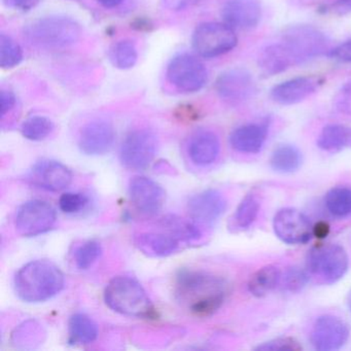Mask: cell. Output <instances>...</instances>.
<instances>
[{
	"label": "cell",
	"instance_id": "obj_28",
	"mask_svg": "<svg viewBox=\"0 0 351 351\" xmlns=\"http://www.w3.org/2000/svg\"><path fill=\"white\" fill-rule=\"evenodd\" d=\"M108 59L114 69L129 71L138 60L136 44L131 40H121L110 46Z\"/></svg>",
	"mask_w": 351,
	"mask_h": 351
},
{
	"label": "cell",
	"instance_id": "obj_39",
	"mask_svg": "<svg viewBox=\"0 0 351 351\" xmlns=\"http://www.w3.org/2000/svg\"><path fill=\"white\" fill-rule=\"evenodd\" d=\"M16 104H17V97L13 91L9 89L1 90L0 92V117L1 119H5V117L16 108Z\"/></svg>",
	"mask_w": 351,
	"mask_h": 351
},
{
	"label": "cell",
	"instance_id": "obj_10",
	"mask_svg": "<svg viewBox=\"0 0 351 351\" xmlns=\"http://www.w3.org/2000/svg\"><path fill=\"white\" fill-rule=\"evenodd\" d=\"M56 210L50 203L32 200L22 204L16 213L15 228L25 237L46 233L56 223Z\"/></svg>",
	"mask_w": 351,
	"mask_h": 351
},
{
	"label": "cell",
	"instance_id": "obj_15",
	"mask_svg": "<svg viewBox=\"0 0 351 351\" xmlns=\"http://www.w3.org/2000/svg\"><path fill=\"white\" fill-rule=\"evenodd\" d=\"M116 130L106 120H94L82 128L79 135V147L87 156H101L114 147Z\"/></svg>",
	"mask_w": 351,
	"mask_h": 351
},
{
	"label": "cell",
	"instance_id": "obj_36",
	"mask_svg": "<svg viewBox=\"0 0 351 351\" xmlns=\"http://www.w3.org/2000/svg\"><path fill=\"white\" fill-rule=\"evenodd\" d=\"M283 287L287 291H299L305 287L308 281V275L305 271L298 267H291L285 271L282 277Z\"/></svg>",
	"mask_w": 351,
	"mask_h": 351
},
{
	"label": "cell",
	"instance_id": "obj_19",
	"mask_svg": "<svg viewBox=\"0 0 351 351\" xmlns=\"http://www.w3.org/2000/svg\"><path fill=\"white\" fill-rule=\"evenodd\" d=\"M226 24L238 29H252L260 23L262 7L258 0H228L221 10Z\"/></svg>",
	"mask_w": 351,
	"mask_h": 351
},
{
	"label": "cell",
	"instance_id": "obj_20",
	"mask_svg": "<svg viewBox=\"0 0 351 351\" xmlns=\"http://www.w3.org/2000/svg\"><path fill=\"white\" fill-rule=\"evenodd\" d=\"M137 247L149 256L164 258L180 250L182 243L178 238L162 229L160 232H145L134 239Z\"/></svg>",
	"mask_w": 351,
	"mask_h": 351
},
{
	"label": "cell",
	"instance_id": "obj_17",
	"mask_svg": "<svg viewBox=\"0 0 351 351\" xmlns=\"http://www.w3.org/2000/svg\"><path fill=\"white\" fill-rule=\"evenodd\" d=\"M227 209L225 197L217 190H206L191 197L188 213L191 219L203 225H213Z\"/></svg>",
	"mask_w": 351,
	"mask_h": 351
},
{
	"label": "cell",
	"instance_id": "obj_31",
	"mask_svg": "<svg viewBox=\"0 0 351 351\" xmlns=\"http://www.w3.org/2000/svg\"><path fill=\"white\" fill-rule=\"evenodd\" d=\"M21 46L12 36L0 34V67L5 71L15 69L23 61Z\"/></svg>",
	"mask_w": 351,
	"mask_h": 351
},
{
	"label": "cell",
	"instance_id": "obj_29",
	"mask_svg": "<svg viewBox=\"0 0 351 351\" xmlns=\"http://www.w3.org/2000/svg\"><path fill=\"white\" fill-rule=\"evenodd\" d=\"M161 229L169 232L180 240L182 243H190L200 239L202 233L198 226L189 219H180L176 215H168L160 221Z\"/></svg>",
	"mask_w": 351,
	"mask_h": 351
},
{
	"label": "cell",
	"instance_id": "obj_4",
	"mask_svg": "<svg viewBox=\"0 0 351 351\" xmlns=\"http://www.w3.org/2000/svg\"><path fill=\"white\" fill-rule=\"evenodd\" d=\"M104 301L110 309L130 317L149 318L155 313L147 291L130 276L112 279L104 291Z\"/></svg>",
	"mask_w": 351,
	"mask_h": 351
},
{
	"label": "cell",
	"instance_id": "obj_18",
	"mask_svg": "<svg viewBox=\"0 0 351 351\" xmlns=\"http://www.w3.org/2000/svg\"><path fill=\"white\" fill-rule=\"evenodd\" d=\"M322 84L324 79L317 75L295 77L275 86L271 97L281 106H293L315 93Z\"/></svg>",
	"mask_w": 351,
	"mask_h": 351
},
{
	"label": "cell",
	"instance_id": "obj_5",
	"mask_svg": "<svg viewBox=\"0 0 351 351\" xmlns=\"http://www.w3.org/2000/svg\"><path fill=\"white\" fill-rule=\"evenodd\" d=\"M347 252L338 244H322L308 252V272L320 283L332 285L340 280L348 269Z\"/></svg>",
	"mask_w": 351,
	"mask_h": 351
},
{
	"label": "cell",
	"instance_id": "obj_44",
	"mask_svg": "<svg viewBox=\"0 0 351 351\" xmlns=\"http://www.w3.org/2000/svg\"><path fill=\"white\" fill-rule=\"evenodd\" d=\"M335 7H336L337 9H338V11H340L341 13H344V12H350L351 0H337Z\"/></svg>",
	"mask_w": 351,
	"mask_h": 351
},
{
	"label": "cell",
	"instance_id": "obj_26",
	"mask_svg": "<svg viewBox=\"0 0 351 351\" xmlns=\"http://www.w3.org/2000/svg\"><path fill=\"white\" fill-rule=\"evenodd\" d=\"M97 324L84 313L73 314L69 319V340L71 343L89 344L97 339Z\"/></svg>",
	"mask_w": 351,
	"mask_h": 351
},
{
	"label": "cell",
	"instance_id": "obj_25",
	"mask_svg": "<svg viewBox=\"0 0 351 351\" xmlns=\"http://www.w3.org/2000/svg\"><path fill=\"white\" fill-rule=\"evenodd\" d=\"M282 279L278 267L268 265L256 271L248 283V289L256 297H264L278 287Z\"/></svg>",
	"mask_w": 351,
	"mask_h": 351
},
{
	"label": "cell",
	"instance_id": "obj_16",
	"mask_svg": "<svg viewBox=\"0 0 351 351\" xmlns=\"http://www.w3.org/2000/svg\"><path fill=\"white\" fill-rule=\"evenodd\" d=\"M28 180L34 186L52 192L64 190L73 182L71 170L55 160H40L32 166Z\"/></svg>",
	"mask_w": 351,
	"mask_h": 351
},
{
	"label": "cell",
	"instance_id": "obj_35",
	"mask_svg": "<svg viewBox=\"0 0 351 351\" xmlns=\"http://www.w3.org/2000/svg\"><path fill=\"white\" fill-rule=\"evenodd\" d=\"M89 203V199L82 193H65L59 199V207L65 213H77L83 210Z\"/></svg>",
	"mask_w": 351,
	"mask_h": 351
},
{
	"label": "cell",
	"instance_id": "obj_9",
	"mask_svg": "<svg viewBox=\"0 0 351 351\" xmlns=\"http://www.w3.org/2000/svg\"><path fill=\"white\" fill-rule=\"evenodd\" d=\"M158 138L149 129H138L127 135L120 151V159L125 167L143 170L153 162L158 151Z\"/></svg>",
	"mask_w": 351,
	"mask_h": 351
},
{
	"label": "cell",
	"instance_id": "obj_42",
	"mask_svg": "<svg viewBox=\"0 0 351 351\" xmlns=\"http://www.w3.org/2000/svg\"><path fill=\"white\" fill-rule=\"evenodd\" d=\"M40 0H3L10 9L20 12H29L40 3Z\"/></svg>",
	"mask_w": 351,
	"mask_h": 351
},
{
	"label": "cell",
	"instance_id": "obj_37",
	"mask_svg": "<svg viewBox=\"0 0 351 351\" xmlns=\"http://www.w3.org/2000/svg\"><path fill=\"white\" fill-rule=\"evenodd\" d=\"M299 349H301V346L298 344L297 341L291 338L275 339L256 347V350L262 351H293Z\"/></svg>",
	"mask_w": 351,
	"mask_h": 351
},
{
	"label": "cell",
	"instance_id": "obj_40",
	"mask_svg": "<svg viewBox=\"0 0 351 351\" xmlns=\"http://www.w3.org/2000/svg\"><path fill=\"white\" fill-rule=\"evenodd\" d=\"M205 0H163V5L172 12H182L192 9Z\"/></svg>",
	"mask_w": 351,
	"mask_h": 351
},
{
	"label": "cell",
	"instance_id": "obj_14",
	"mask_svg": "<svg viewBox=\"0 0 351 351\" xmlns=\"http://www.w3.org/2000/svg\"><path fill=\"white\" fill-rule=\"evenodd\" d=\"M273 228L277 237L287 244L306 243L313 233L307 217L293 208L279 210L274 217Z\"/></svg>",
	"mask_w": 351,
	"mask_h": 351
},
{
	"label": "cell",
	"instance_id": "obj_33",
	"mask_svg": "<svg viewBox=\"0 0 351 351\" xmlns=\"http://www.w3.org/2000/svg\"><path fill=\"white\" fill-rule=\"evenodd\" d=\"M326 206L332 215L346 217L351 215V189L338 186L326 196Z\"/></svg>",
	"mask_w": 351,
	"mask_h": 351
},
{
	"label": "cell",
	"instance_id": "obj_21",
	"mask_svg": "<svg viewBox=\"0 0 351 351\" xmlns=\"http://www.w3.org/2000/svg\"><path fill=\"white\" fill-rule=\"evenodd\" d=\"M219 151L221 143L217 135L213 131H197L189 141V156L196 165H210L219 157Z\"/></svg>",
	"mask_w": 351,
	"mask_h": 351
},
{
	"label": "cell",
	"instance_id": "obj_43",
	"mask_svg": "<svg viewBox=\"0 0 351 351\" xmlns=\"http://www.w3.org/2000/svg\"><path fill=\"white\" fill-rule=\"evenodd\" d=\"M97 3L102 5L104 9L110 10L122 5L124 3V0H97Z\"/></svg>",
	"mask_w": 351,
	"mask_h": 351
},
{
	"label": "cell",
	"instance_id": "obj_1",
	"mask_svg": "<svg viewBox=\"0 0 351 351\" xmlns=\"http://www.w3.org/2000/svg\"><path fill=\"white\" fill-rule=\"evenodd\" d=\"M176 297L197 316L217 312L227 297V282L202 271L182 270L176 276Z\"/></svg>",
	"mask_w": 351,
	"mask_h": 351
},
{
	"label": "cell",
	"instance_id": "obj_32",
	"mask_svg": "<svg viewBox=\"0 0 351 351\" xmlns=\"http://www.w3.org/2000/svg\"><path fill=\"white\" fill-rule=\"evenodd\" d=\"M55 124L51 119L44 116H32L21 125V133L26 139L42 141L54 131Z\"/></svg>",
	"mask_w": 351,
	"mask_h": 351
},
{
	"label": "cell",
	"instance_id": "obj_3",
	"mask_svg": "<svg viewBox=\"0 0 351 351\" xmlns=\"http://www.w3.org/2000/svg\"><path fill=\"white\" fill-rule=\"evenodd\" d=\"M25 36L36 48L58 52L75 46L82 36V27L73 18L51 15L28 24Z\"/></svg>",
	"mask_w": 351,
	"mask_h": 351
},
{
	"label": "cell",
	"instance_id": "obj_12",
	"mask_svg": "<svg viewBox=\"0 0 351 351\" xmlns=\"http://www.w3.org/2000/svg\"><path fill=\"white\" fill-rule=\"evenodd\" d=\"M129 196L134 208L149 217L157 215L166 200L164 189L145 176H135L130 180Z\"/></svg>",
	"mask_w": 351,
	"mask_h": 351
},
{
	"label": "cell",
	"instance_id": "obj_45",
	"mask_svg": "<svg viewBox=\"0 0 351 351\" xmlns=\"http://www.w3.org/2000/svg\"><path fill=\"white\" fill-rule=\"evenodd\" d=\"M349 307H350V310H351V293H350V295H349Z\"/></svg>",
	"mask_w": 351,
	"mask_h": 351
},
{
	"label": "cell",
	"instance_id": "obj_34",
	"mask_svg": "<svg viewBox=\"0 0 351 351\" xmlns=\"http://www.w3.org/2000/svg\"><path fill=\"white\" fill-rule=\"evenodd\" d=\"M102 246L96 240H87L73 252V262L80 270H87L101 256Z\"/></svg>",
	"mask_w": 351,
	"mask_h": 351
},
{
	"label": "cell",
	"instance_id": "obj_30",
	"mask_svg": "<svg viewBox=\"0 0 351 351\" xmlns=\"http://www.w3.org/2000/svg\"><path fill=\"white\" fill-rule=\"evenodd\" d=\"M270 164L273 170L279 173H291L301 166V152L293 145H280L273 153Z\"/></svg>",
	"mask_w": 351,
	"mask_h": 351
},
{
	"label": "cell",
	"instance_id": "obj_24",
	"mask_svg": "<svg viewBox=\"0 0 351 351\" xmlns=\"http://www.w3.org/2000/svg\"><path fill=\"white\" fill-rule=\"evenodd\" d=\"M317 147L326 152H338L351 145V128L340 124H330L318 135Z\"/></svg>",
	"mask_w": 351,
	"mask_h": 351
},
{
	"label": "cell",
	"instance_id": "obj_13",
	"mask_svg": "<svg viewBox=\"0 0 351 351\" xmlns=\"http://www.w3.org/2000/svg\"><path fill=\"white\" fill-rule=\"evenodd\" d=\"M348 338L349 328L346 322L334 315L318 317L310 336L314 348L320 351L338 350Z\"/></svg>",
	"mask_w": 351,
	"mask_h": 351
},
{
	"label": "cell",
	"instance_id": "obj_41",
	"mask_svg": "<svg viewBox=\"0 0 351 351\" xmlns=\"http://www.w3.org/2000/svg\"><path fill=\"white\" fill-rule=\"evenodd\" d=\"M328 56L344 62H351V40L339 45L328 53Z\"/></svg>",
	"mask_w": 351,
	"mask_h": 351
},
{
	"label": "cell",
	"instance_id": "obj_6",
	"mask_svg": "<svg viewBox=\"0 0 351 351\" xmlns=\"http://www.w3.org/2000/svg\"><path fill=\"white\" fill-rule=\"evenodd\" d=\"M238 44L234 28L226 23L204 22L199 24L192 36L193 49L205 59L217 58L231 52Z\"/></svg>",
	"mask_w": 351,
	"mask_h": 351
},
{
	"label": "cell",
	"instance_id": "obj_38",
	"mask_svg": "<svg viewBox=\"0 0 351 351\" xmlns=\"http://www.w3.org/2000/svg\"><path fill=\"white\" fill-rule=\"evenodd\" d=\"M335 108L341 114L351 116V82L343 86L334 99Z\"/></svg>",
	"mask_w": 351,
	"mask_h": 351
},
{
	"label": "cell",
	"instance_id": "obj_2",
	"mask_svg": "<svg viewBox=\"0 0 351 351\" xmlns=\"http://www.w3.org/2000/svg\"><path fill=\"white\" fill-rule=\"evenodd\" d=\"M64 274L54 263L32 261L22 267L14 279L18 297L27 303H40L58 295L64 287Z\"/></svg>",
	"mask_w": 351,
	"mask_h": 351
},
{
	"label": "cell",
	"instance_id": "obj_7",
	"mask_svg": "<svg viewBox=\"0 0 351 351\" xmlns=\"http://www.w3.org/2000/svg\"><path fill=\"white\" fill-rule=\"evenodd\" d=\"M299 65L317 58L328 50V38L313 26L295 25L283 32L281 42Z\"/></svg>",
	"mask_w": 351,
	"mask_h": 351
},
{
	"label": "cell",
	"instance_id": "obj_23",
	"mask_svg": "<svg viewBox=\"0 0 351 351\" xmlns=\"http://www.w3.org/2000/svg\"><path fill=\"white\" fill-rule=\"evenodd\" d=\"M258 64L266 75H278L297 65L282 43L266 47L258 56Z\"/></svg>",
	"mask_w": 351,
	"mask_h": 351
},
{
	"label": "cell",
	"instance_id": "obj_27",
	"mask_svg": "<svg viewBox=\"0 0 351 351\" xmlns=\"http://www.w3.org/2000/svg\"><path fill=\"white\" fill-rule=\"evenodd\" d=\"M260 208L261 202L258 197L254 193L246 195L232 217L230 227L236 231L248 229L258 217Z\"/></svg>",
	"mask_w": 351,
	"mask_h": 351
},
{
	"label": "cell",
	"instance_id": "obj_11",
	"mask_svg": "<svg viewBox=\"0 0 351 351\" xmlns=\"http://www.w3.org/2000/svg\"><path fill=\"white\" fill-rule=\"evenodd\" d=\"M215 88L221 100L232 104L245 101L256 91L254 77L244 69L223 71L215 81Z\"/></svg>",
	"mask_w": 351,
	"mask_h": 351
},
{
	"label": "cell",
	"instance_id": "obj_8",
	"mask_svg": "<svg viewBox=\"0 0 351 351\" xmlns=\"http://www.w3.org/2000/svg\"><path fill=\"white\" fill-rule=\"evenodd\" d=\"M168 82L182 93L201 91L206 85L208 73L205 65L194 55L182 53L170 60L166 71Z\"/></svg>",
	"mask_w": 351,
	"mask_h": 351
},
{
	"label": "cell",
	"instance_id": "obj_22",
	"mask_svg": "<svg viewBox=\"0 0 351 351\" xmlns=\"http://www.w3.org/2000/svg\"><path fill=\"white\" fill-rule=\"evenodd\" d=\"M268 135L267 124H247L238 127L230 135V145L240 153L256 154L262 149Z\"/></svg>",
	"mask_w": 351,
	"mask_h": 351
}]
</instances>
